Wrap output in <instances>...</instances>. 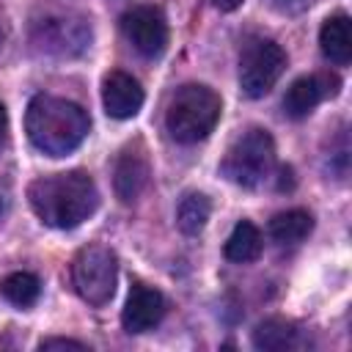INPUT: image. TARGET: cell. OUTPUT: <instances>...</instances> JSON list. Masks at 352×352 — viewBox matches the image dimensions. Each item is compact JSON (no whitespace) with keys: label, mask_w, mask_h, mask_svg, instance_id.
<instances>
[{"label":"cell","mask_w":352,"mask_h":352,"mask_svg":"<svg viewBox=\"0 0 352 352\" xmlns=\"http://www.w3.org/2000/svg\"><path fill=\"white\" fill-rule=\"evenodd\" d=\"M88 126V113L80 104L50 94L33 96L25 113L30 143L50 157H66L69 151H74L85 140Z\"/></svg>","instance_id":"obj_2"},{"label":"cell","mask_w":352,"mask_h":352,"mask_svg":"<svg viewBox=\"0 0 352 352\" xmlns=\"http://www.w3.org/2000/svg\"><path fill=\"white\" fill-rule=\"evenodd\" d=\"M275 165V143L267 129H248L239 135L223 160V173L239 187H258Z\"/></svg>","instance_id":"obj_5"},{"label":"cell","mask_w":352,"mask_h":352,"mask_svg":"<svg viewBox=\"0 0 352 352\" xmlns=\"http://www.w3.org/2000/svg\"><path fill=\"white\" fill-rule=\"evenodd\" d=\"M165 314V300L157 289L146 283H135L121 311V324L126 333H146L151 330Z\"/></svg>","instance_id":"obj_10"},{"label":"cell","mask_w":352,"mask_h":352,"mask_svg":"<svg viewBox=\"0 0 352 352\" xmlns=\"http://www.w3.org/2000/svg\"><path fill=\"white\" fill-rule=\"evenodd\" d=\"M314 228V217L305 209H286L270 220V236L278 245H297Z\"/></svg>","instance_id":"obj_14"},{"label":"cell","mask_w":352,"mask_h":352,"mask_svg":"<svg viewBox=\"0 0 352 352\" xmlns=\"http://www.w3.org/2000/svg\"><path fill=\"white\" fill-rule=\"evenodd\" d=\"M242 3H245V0H212V6H214L217 11H236Z\"/></svg>","instance_id":"obj_20"},{"label":"cell","mask_w":352,"mask_h":352,"mask_svg":"<svg viewBox=\"0 0 352 352\" xmlns=\"http://www.w3.org/2000/svg\"><path fill=\"white\" fill-rule=\"evenodd\" d=\"M297 336L300 333L289 322H283V319H267V322H261L253 330V344L258 349H272V352H278V349H294L300 344Z\"/></svg>","instance_id":"obj_16"},{"label":"cell","mask_w":352,"mask_h":352,"mask_svg":"<svg viewBox=\"0 0 352 352\" xmlns=\"http://www.w3.org/2000/svg\"><path fill=\"white\" fill-rule=\"evenodd\" d=\"M148 176H151V168H148V160H146V151L140 146H126L116 162V195L124 201V204H132L148 184Z\"/></svg>","instance_id":"obj_12"},{"label":"cell","mask_w":352,"mask_h":352,"mask_svg":"<svg viewBox=\"0 0 352 352\" xmlns=\"http://www.w3.org/2000/svg\"><path fill=\"white\" fill-rule=\"evenodd\" d=\"M30 41L52 58H77L91 44V22L69 8H47L30 22Z\"/></svg>","instance_id":"obj_4"},{"label":"cell","mask_w":352,"mask_h":352,"mask_svg":"<svg viewBox=\"0 0 352 352\" xmlns=\"http://www.w3.org/2000/svg\"><path fill=\"white\" fill-rule=\"evenodd\" d=\"M209 212H212L209 198L201 195V192H190V195L182 198V204H179V209H176V223H179V228H182L184 234L195 236V234L204 231V226H206V220H209Z\"/></svg>","instance_id":"obj_17"},{"label":"cell","mask_w":352,"mask_h":352,"mask_svg":"<svg viewBox=\"0 0 352 352\" xmlns=\"http://www.w3.org/2000/svg\"><path fill=\"white\" fill-rule=\"evenodd\" d=\"M6 126H8V118H6V107L0 104V146H3V138H6Z\"/></svg>","instance_id":"obj_21"},{"label":"cell","mask_w":352,"mask_h":352,"mask_svg":"<svg viewBox=\"0 0 352 352\" xmlns=\"http://www.w3.org/2000/svg\"><path fill=\"white\" fill-rule=\"evenodd\" d=\"M102 102L110 118H132L143 104V88L132 74L110 72L102 80Z\"/></svg>","instance_id":"obj_11"},{"label":"cell","mask_w":352,"mask_h":352,"mask_svg":"<svg viewBox=\"0 0 352 352\" xmlns=\"http://www.w3.org/2000/svg\"><path fill=\"white\" fill-rule=\"evenodd\" d=\"M126 41L146 58H157L168 47V22L157 6H135L121 16Z\"/></svg>","instance_id":"obj_8"},{"label":"cell","mask_w":352,"mask_h":352,"mask_svg":"<svg viewBox=\"0 0 352 352\" xmlns=\"http://www.w3.org/2000/svg\"><path fill=\"white\" fill-rule=\"evenodd\" d=\"M220 110H223L220 96L212 88L190 82L173 94V99L165 110V126H168L173 140L198 143L214 129Z\"/></svg>","instance_id":"obj_3"},{"label":"cell","mask_w":352,"mask_h":352,"mask_svg":"<svg viewBox=\"0 0 352 352\" xmlns=\"http://www.w3.org/2000/svg\"><path fill=\"white\" fill-rule=\"evenodd\" d=\"M319 44L324 58H330L336 66H346L352 58V36H349V16L333 14L324 19L319 30Z\"/></svg>","instance_id":"obj_13"},{"label":"cell","mask_w":352,"mask_h":352,"mask_svg":"<svg viewBox=\"0 0 352 352\" xmlns=\"http://www.w3.org/2000/svg\"><path fill=\"white\" fill-rule=\"evenodd\" d=\"M258 253H261V231L250 220H239L231 236L226 239V258L236 264H248V261H256Z\"/></svg>","instance_id":"obj_15"},{"label":"cell","mask_w":352,"mask_h":352,"mask_svg":"<svg viewBox=\"0 0 352 352\" xmlns=\"http://www.w3.org/2000/svg\"><path fill=\"white\" fill-rule=\"evenodd\" d=\"M286 69V52L280 44L270 38H256L245 47L239 58V85L250 99H258L270 94V88L278 82V77Z\"/></svg>","instance_id":"obj_7"},{"label":"cell","mask_w":352,"mask_h":352,"mask_svg":"<svg viewBox=\"0 0 352 352\" xmlns=\"http://www.w3.org/2000/svg\"><path fill=\"white\" fill-rule=\"evenodd\" d=\"M28 201L44 226L74 228L94 214L99 206V192L85 170H66L30 182Z\"/></svg>","instance_id":"obj_1"},{"label":"cell","mask_w":352,"mask_h":352,"mask_svg":"<svg viewBox=\"0 0 352 352\" xmlns=\"http://www.w3.org/2000/svg\"><path fill=\"white\" fill-rule=\"evenodd\" d=\"M72 280L77 294L88 305L94 308L107 305L110 297L116 294V280H118L116 253L104 245H85L72 261Z\"/></svg>","instance_id":"obj_6"},{"label":"cell","mask_w":352,"mask_h":352,"mask_svg":"<svg viewBox=\"0 0 352 352\" xmlns=\"http://www.w3.org/2000/svg\"><path fill=\"white\" fill-rule=\"evenodd\" d=\"M38 292H41V283H38V278L30 275V272H11V275H6V278L0 280V294H3L8 302L19 305V308L33 305V302L38 300Z\"/></svg>","instance_id":"obj_18"},{"label":"cell","mask_w":352,"mask_h":352,"mask_svg":"<svg viewBox=\"0 0 352 352\" xmlns=\"http://www.w3.org/2000/svg\"><path fill=\"white\" fill-rule=\"evenodd\" d=\"M38 349L41 352H47V349H85V344L74 341V338H44L38 344Z\"/></svg>","instance_id":"obj_19"},{"label":"cell","mask_w":352,"mask_h":352,"mask_svg":"<svg viewBox=\"0 0 352 352\" xmlns=\"http://www.w3.org/2000/svg\"><path fill=\"white\" fill-rule=\"evenodd\" d=\"M336 94H338V77L336 74L297 77L283 96V113L289 118H305L324 96H336Z\"/></svg>","instance_id":"obj_9"}]
</instances>
